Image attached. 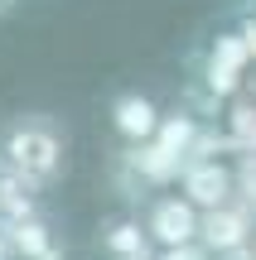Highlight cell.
I'll return each mask as SVG.
<instances>
[{"label":"cell","instance_id":"8fae6325","mask_svg":"<svg viewBox=\"0 0 256 260\" xmlns=\"http://www.w3.org/2000/svg\"><path fill=\"white\" fill-rule=\"evenodd\" d=\"M0 260H15V255H10V236L5 232H0Z\"/></svg>","mask_w":256,"mask_h":260},{"label":"cell","instance_id":"5b68a950","mask_svg":"<svg viewBox=\"0 0 256 260\" xmlns=\"http://www.w3.org/2000/svg\"><path fill=\"white\" fill-rule=\"evenodd\" d=\"M5 236H10V255L15 260H63V236H58L48 212L29 217L19 226H5Z\"/></svg>","mask_w":256,"mask_h":260},{"label":"cell","instance_id":"9c48e42d","mask_svg":"<svg viewBox=\"0 0 256 260\" xmlns=\"http://www.w3.org/2000/svg\"><path fill=\"white\" fill-rule=\"evenodd\" d=\"M155 260H213V251L203 241H189V246H169V251H155Z\"/></svg>","mask_w":256,"mask_h":260},{"label":"cell","instance_id":"52a82bcc","mask_svg":"<svg viewBox=\"0 0 256 260\" xmlns=\"http://www.w3.org/2000/svg\"><path fill=\"white\" fill-rule=\"evenodd\" d=\"M198 241L208 246L213 255H232V251H242V246H247V217L232 212V203L218 207V212H203Z\"/></svg>","mask_w":256,"mask_h":260},{"label":"cell","instance_id":"6da1fadb","mask_svg":"<svg viewBox=\"0 0 256 260\" xmlns=\"http://www.w3.org/2000/svg\"><path fill=\"white\" fill-rule=\"evenodd\" d=\"M0 174L48 193L68 174V130L48 111H19L0 125Z\"/></svg>","mask_w":256,"mask_h":260},{"label":"cell","instance_id":"8992f818","mask_svg":"<svg viewBox=\"0 0 256 260\" xmlns=\"http://www.w3.org/2000/svg\"><path fill=\"white\" fill-rule=\"evenodd\" d=\"M97 246H102L106 260H135V255H150V236H145L140 217L131 212H116V217H102V226H97Z\"/></svg>","mask_w":256,"mask_h":260},{"label":"cell","instance_id":"4fadbf2b","mask_svg":"<svg viewBox=\"0 0 256 260\" xmlns=\"http://www.w3.org/2000/svg\"><path fill=\"white\" fill-rule=\"evenodd\" d=\"M0 183H5V174H0Z\"/></svg>","mask_w":256,"mask_h":260},{"label":"cell","instance_id":"ba28073f","mask_svg":"<svg viewBox=\"0 0 256 260\" xmlns=\"http://www.w3.org/2000/svg\"><path fill=\"white\" fill-rule=\"evenodd\" d=\"M39 212H44V193L24 188L19 178H5V183H0V232L29 222V217H39Z\"/></svg>","mask_w":256,"mask_h":260},{"label":"cell","instance_id":"7a4b0ae2","mask_svg":"<svg viewBox=\"0 0 256 260\" xmlns=\"http://www.w3.org/2000/svg\"><path fill=\"white\" fill-rule=\"evenodd\" d=\"M140 226H145V236H150L155 251H169V246L198 241L203 212H198V207H193L184 193H155V198H145Z\"/></svg>","mask_w":256,"mask_h":260},{"label":"cell","instance_id":"30bf717a","mask_svg":"<svg viewBox=\"0 0 256 260\" xmlns=\"http://www.w3.org/2000/svg\"><path fill=\"white\" fill-rule=\"evenodd\" d=\"M15 10H19V0H0V19H5V15H15Z\"/></svg>","mask_w":256,"mask_h":260},{"label":"cell","instance_id":"277c9868","mask_svg":"<svg viewBox=\"0 0 256 260\" xmlns=\"http://www.w3.org/2000/svg\"><path fill=\"white\" fill-rule=\"evenodd\" d=\"M160 121H164L160 106H155L145 92H121V96L111 102V125H116V135H121L126 145H135V149L155 140Z\"/></svg>","mask_w":256,"mask_h":260},{"label":"cell","instance_id":"3957f363","mask_svg":"<svg viewBox=\"0 0 256 260\" xmlns=\"http://www.w3.org/2000/svg\"><path fill=\"white\" fill-rule=\"evenodd\" d=\"M179 193L189 198L198 212H218V207L232 203V169L218 164V159H203V164H184Z\"/></svg>","mask_w":256,"mask_h":260},{"label":"cell","instance_id":"7c38bea8","mask_svg":"<svg viewBox=\"0 0 256 260\" xmlns=\"http://www.w3.org/2000/svg\"><path fill=\"white\" fill-rule=\"evenodd\" d=\"M135 260H155V251H150V255H135Z\"/></svg>","mask_w":256,"mask_h":260}]
</instances>
